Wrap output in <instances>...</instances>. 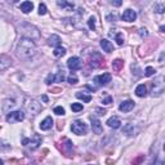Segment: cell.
<instances>
[{
    "label": "cell",
    "mask_w": 165,
    "mask_h": 165,
    "mask_svg": "<svg viewBox=\"0 0 165 165\" xmlns=\"http://www.w3.org/2000/svg\"><path fill=\"white\" fill-rule=\"evenodd\" d=\"M71 110L74 112H80V111H82V104L81 103H72L71 104Z\"/></svg>",
    "instance_id": "obj_29"
},
{
    "label": "cell",
    "mask_w": 165,
    "mask_h": 165,
    "mask_svg": "<svg viewBox=\"0 0 165 165\" xmlns=\"http://www.w3.org/2000/svg\"><path fill=\"white\" fill-rule=\"evenodd\" d=\"M29 147H30V150H36L40 146V143H41V138H40V135H38V134H35V141H30L29 142Z\"/></svg>",
    "instance_id": "obj_22"
},
{
    "label": "cell",
    "mask_w": 165,
    "mask_h": 165,
    "mask_svg": "<svg viewBox=\"0 0 165 165\" xmlns=\"http://www.w3.org/2000/svg\"><path fill=\"white\" fill-rule=\"evenodd\" d=\"M111 102H112V97H110V95L103 99V104H110Z\"/></svg>",
    "instance_id": "obj_41"
},
{
    "label": "cell",
    "mask_w": 165,
    "mask_h": 165,
    "mask_svg": "<svg viewBox=\"0 0 165 165\" xmlns=\"http://www.w3.org/2000/svg\"><path fill=\"white\" fill-rule=\"evenodd\" d=\"M88 25H89V29H90V30H94V29H95V18H94V17H90V18H89Z\"/></svg>",
    "instance_id": "obj_36"
},
{
    "label": "cell",
    "mask_w": 165,
    "mask_h": 165,
    "mask_svg": "<svg viewBox=\"0 0 165 165\" xmlns=\"http://www.w3.org/2000/svg\"><path fill=\"white\" fill-rule=\"evenodd\" d=\"M133 108H134V102L133 101H124V102L120 103V106H119V110L121 112H129Z\"/></svg>",
    "instance_id": "obj_15"
},
{
    "label": "cell",
    "mask_w": 165,
    "mask_h": 165,
    "mask_svg": "<svg viewBox=\"0 0 165 165\" xmlns=\"http://www.w3.org/2000/svg\"><path fill=\"white\" fill-rule=\"evenodd\" d=\"M94 82H95V86H101V85H107L110 81H111V75L110 74H103V75H101V76H95L94 77V80H93Z\"/></svg>",
    "instance_id": "obj_7"
},
{
    "label": "cell",
    "mask_w": 165,
    "mask_h": 165,
    "mask_svg": "<svg viewBox=\"0 0 165 165\" xmlns=\"http://www.w3.org/2000/svg\"><path fill=\"white\" fill-rule=\"evenodd\" d=\"M90 165H92V164H90Z\"/></svg>",
    "instance_id": "obj_46"
},
{
    "label": "cell",
    "mask_w": 165,
    "mask_h": 165,
    "mask_svg": "<svg viewBox=\"0 0 165 165\" xmlns=\"http://www.w3.org/2000/svg\"><path fill=\"white\" fill-rule=\"evenodd\" d=\"M56 81V75H53V74H49L48 76H47V79H45V82H47L48 85H50L52 82H54Z\"/></svg>",
    "instance_id": "obj_33"
},
{
    "label": "cell",
    "mask_w": 165,
    "mask_h": 165,
    "mask_svg": "<svg viewBox=\"0 0 165 165\" xmlns=\"http://www.w3.org/2000/svg\"><path fill=\"white\" fill-rule=\"evenodd\" d=\"M125 134H128V135H135V133L138 132V129L137 128H134V125L133 124H126L125 126H124V130H123Z\"/></svg>",
    "instance_id": "obj_19"
},
{
    "label": "cell",
    "mask_w": 165,
    "mask_h": 165,
    "mask_svg": "<svg viewBox=\"0 0 165 165\" xmlns=\"http://www.w3.org/2000/svg\"><path fill=\"white\" fill-rule=\"evenodd\" d=\"M143 161H145V155H138L137 157L133 159L132 164L133 165H142V163H143Z\"/></svg>",
    "instance_id": "obj_28"
},
{
    "label": "cell",
    "mask_w": 165,
    "mask_h": 165,
    "mask_svg": "<svg viewBox=\"0 0 165 165\" xmlns=\"http://www.w3.org/2000/svg\"><path fill=\"white\" fill-rule=\"evenodd\" d=\"M67 81L70 82L71 85H75V84H77V76L75 74H71L70 76L67 77Z\"/></svg>",
    "instance_id": "obj_30"
},
{
    "label": "cell",
    "mask_w": 165,
    "mask_h": 165,
    "mask_svg": "<svg viewBox=\"0 0 165 165\" xmlns=\"http://www.w3.org/2000/svg\"><path fill=\"white\" fill-rule=\"evenodd\" d=\"M27 110H29L30 114L33 115H38V114L41 111V104L35 99H31L29 103H27Z\"/></svg>",
    "instance_id": "obj_8"
},
{
    "label": "cell",
    "mask_w": 165,
    "mask_h": 165,
    "mask_svg": "<svg viewBox=\"0 0 165 165\" xmlns=\"http://www.w3.org/2000/svg\"><path fill=\"white\" fill-rule=\"evenodd\" d=\"M106 20H107L108 22H115V21H116V14H108V16L106 17Z\"/></svg>",
    "instance_id": "obj_40"
},
{
    "label": "cell",
    "mask_w": 165,
    "mask_h": 165,
    "mask_svg": "<svg viewBox=\"0 0 165 165\" xmlns=\"http://www.w3.org/2000/svg\"><path fill=\"white\" fill-rule=\"evenodd\" d=\"M76 98H79V99H82L84 102H90L92 101V95H89V94H85V93H82V92H77L76 93Z\"/></svg>",
    "instance_id": "obj_26"
},
{
    "label": "cell",
    "mask_w": 165,
    "mask_h": 165,
    "mask_svg": "<svg viewBox=\"0 0 165 165\" xmlns=\"http://www.w3.org/2000/svg\"><path fill=\"white\" fill-rule=\"evenodd\" d=\"M65 54H66V49L63 48V47H58V48L54 49V52H53V56H54V57H57V58L63 57Z\"/></svg>",
    "instance_id": "obj_27"
},
{
    "label": "cell",
    "mask_w": 165,
    "mask_h": 165,
    "mask_svg": "<svg viewBox=\"0 0 165 165\" xmlns=\"http://www.w3.org/2000/svg\"><path fill=\"white\" fill-rule=\"evenodd\" d=\"M135 18H137V13L133 11V9H126V11L123 13V21L133 22V21H135Z\"/></svg>",
    "instance_id": "obj_14"
},
{
    "label": "cell",
    "mask_w": 165,
    "mask_h": 165,
    "mask_svg": "<svg viewBox=\"0 0 165 165\" xmlns=\"http://www.w3.org/2000/svg\"><path fill=\"white\" fill-rule=\"evenodd\" d=\"M152 88H151V93H152L154 97H157V95H161L165 90V76L164 75H159L155 77V80L151 82Z\"/></svg>",
    "instance_id": "obj_3"
},
{
    "label": "cell",
    "mask_w": 165,
    "mask_h": 165,
    "mask_svg": "<svg viewBox=\"0 0 165 165\" xmlns=\"http://www.w3.org/2000/svg\"><path fill=\"white\" fill-rule=\"evenodd\" d=\"M52 125H53V119L50 116H48L40 123V129L41 130H49L50 128H52Z\"/></svg>",
    "instance_id": "obj_16"
},
{
    "label": "cell",
    "mask_w": 165,
    "mask_h": 165,
    "mask_svg": "<svg viewBox=\"0 0 165 165\" xmlns=\"http://www.w3.org/2000/svg\"><path fill=\"white\" fill-rule=\"evenodd\" d=\"M101 48L103 49V52L111 53L114 50V45L111 44V41H108L107 39H102L101 40Z\"/></svg>",
    "instance_id": "obj_18"
},
{
    "label": "cell",
    "mask_w": 165,
    "mask_h": 165,
    "mask_svg": "<svg viewBox=\"0 0 165 165\" xmlns=\"http://www.w3.org/2000/svg\"><path fill=\"white\" fill-rule=\"evenodd\" d=\"M107 125L110 128H114V129H119L120 125H121V121H120V119H119V117L112 116V117H110L107 120Z\"/></svg>",
    "instance_id": "obj_17"
},
{
    "label": "cell",
    "mask_w": 165,
    "mask_h": 165,
    "mask_svg": "<svg viewBox=\"0 0 165 165\" xmlns=\"http://www.w3.org/2000/svg\"><path fill=\"white\" fill-rule=\"evenodd\" d=\"M57 4L59 7H62V8H65L66 11H72V9L75 8V5H74V3H68V2H65V0H58L57 2Z\"/></svg>",
    "instance_id": "obj_23"
},
{
    "label": "cell",
    "mask_w": 165,
    "mask_h": 165,
    "mask_svg": "<svg viewBox=\"0 0 165 165\" xmlns=\"http://www.w3.org/2000/svg\"><path fill=\"white\" fill-rule=\"evenodd\" d=\"M52 92H53V93H56V94H58V93H61V92H62V89L61 88H53Z\"/></svg>",
    "instance_id": "obj_42"
},
{
    "label": "cell",
    "mask_w": 165,
    "mask_h": 165,
    "mask_svg": "<svg viewBox=\"0 0 165 165\" xmlns=\"http://www.w3.org/2000/svg\"><path fill=\"white\" fill-rule=\"evenodd\" d=\"M82 65V62H81V59L79 57H71L70 59L67 61V66L70 70L72 71H76V70H79V68L81 67Z\"/></svg>",
    "instance_id": "obj_9"
},
{
    "label": "cell",
    "mask_w": 165,
    "mask_h": 165,
    "mask_svg": "<svg viewBox=\"0 0 165 165\" xmlns=\"http://www.w3.org/2000/svg\"><path fill=\"white\" fill-rule=\"evenodd\" d=\"M164 150H165V145H164Z\"/></svg>",
    "instance_id": "obj_45"
},
{
    "label": "cell",
    "mask_w": 165,
    "mask_h": 165,
    "mask_svg": "<svg viewBox=\"0 0 165 165\" xmlns=\"http://www.w3.org/2000/svg\"><path fill=\"white\" fill-rule=\"evenodd\" d=\"M138 34H139L141 38H146V36L148 35V31L146 30V29H141V30L138 31Z\"/></svg>",
    "instance_id": "obj_39"
},
{
    "label": "cell",
    "mask_w": 165,
    "mask_h": 165,
    "mask_svg": "<svg viewBox=\"0 0 165 165\" xmlns=\"http://www.w3.org/2000/svg\"><path fill=\"white\" fill-rule=\"evenodd\" d=\"M115 39H116L117 45H123V44H124V35H123L121 33H117V34L115 35Z\"/></svg>",
    "instance_id": "obj_31"
},
{
    "label": "cell",
    "mask_w": 165,
    "mask_h": 165,
    "mask_svg": "<svg viewBox=\"0 0 165 165\" xmlns=\"http://www.w3.org/2000/svg\"><path fill=\"white\" fill-rule=\"evenodd\" d=\"M90 121H92V129H93V133H95V134H102L103 128H102V124H101V121L98 119L92 116Z\"/></svg>",
    "instance_id": "obj_11"
},
{
    "label": "cell",
    "mask_w": 165,
    "mask_h": 165,
    "mask_svg": "<svg viewBox=\"0 0 165 165\" xmlns=\"http://www.w3.org/2000/svg\"><path fill=\"white\" fill-rule=\"evenodd\" d=\"M11 65H12L11 57H8L7 54H2V56H0V70L5 71L8 67H11Z\"/></svg>",
    "instance_id": "obj_13"
},
{
    "label": "cell",
    "mask_w": 165,
    "mask_h": 165,
    "mask_svg": "<svg viewBox=\"0 0 165 165\" xmlns=\"http://www.w3.org/2000/svg\"><path fill=\"white\" fill-rule=\"evenodd\" d=\"M18 30H20V33L22 34V36L26 39H30V40H38L40 38V33L39 30L36 29L35 26L30 25V23H21L18 26Z\"/></svg>",
    "instance_id": "obj_2"
},
{
    "label": "cell",
    "mask_w": 165,
    "mask_h": 165,
    "mask_svg": "<svg viewBox=\"0 0 165 165\" xmlns=\"http://www.w3.org/2000/svg\"><path fill=\"white\" fill-rule=\"evenodd\" d=\"M111 4H112V5H116V7H120L121 2H120V0H117V2H111Z\"/></svg>",
    "instance_id": "obj_43"
},
{
    "label": "cell",
    "mask_w": 165,
    "mask_h": 165,
    "mask_svg": "<svg viewBox=\"0 0 165 165\" xmlns=\"http://www.w3.org/2000/svg\"><path fill=\"white\" fill-rule=\"evenodd\" d=\"M45 13H47V7H45L44 3H41L40 5H39V14L40 16H44Z\"/></svg>",
    "instance_id": "obj_35"
},
{
    "label": "cell",
    "mask_w": 165,
    "mask_h": 165,
    "mask_svg": "<svg viewBox=\"0 0 165 165\" xmlns=\"http://www.w3.org/2000/svg\"><path fill=\"white\" fill-rule=\"evenodd\" d=\"M14 99H12V98H7V99H4L3 101V103H2V111L4 114H8V112H11V110L14 107Z\"/></svg>",
    "instance_id": "obj_12"
},
{
    "label": "cell",
    "mask_w": 165,
    "mask_h": 165,
    "mask_svg": "<svg viewBox=\"0 0 165 165\" xmlns=\"http://www.w3.org/2000/svg\"><path fill=\"white\" fill-rule=\"evenodd\" d=\"M48 44L50 45V47L58 48L59 44H61V38H59L58 35H52V36H50V38L48 39Z\"/></svg>",
    "instance_id": "obj_20"
},
{
    "label": "cell",
    "mask_w": 165,
    "mask_h": 165,
    "mask_svg": "<svg viewBox=\"0 0 165 165\" xmlns=\"http://www.w3.org/2000/svg\"><path fill=\"white\" fill-rule=\"evenodd\" d=\"M154 74H155V68L154 67H151V66L146 67V76H152Z\"/></svg>",
    "instance_id": "obj_37"
},
{
    "label": "cell",
    "mask_w": 165,
    "mask_h": 165,
    "mask_svg": "<svg viewBox=\"0 0 165 165\" xmlns=\"http://www.w3.org/2000/svg\"><path fill=\"white\" fill-rule=\"evenodd\" d=\"M124 66V61L123 59H115V61L112 62V68H114V71L115 72H119L123 68Z\"/></svg>",
    "instance_id": "obj_25"
},
{
    "label": "cell",
    "mask_w": 165,
    "mask_h": 165,
    "mask_svg": "<svg viewBox=\"0 0 165 165\" xmlns=\"http://www.w3.org/2000/svg\"><path fill=\"white\" fill-rule=\"evenodd\" d=\"M154 9H155V12L156 13H164V11H165V7L163 5V4H155V7H154Z\"/></svg>",
    "instance_id": "obj_32"
},
{
    "label": "cell",
    "mask_w": 165,
    "mask_h": 165,
    "mask_svg": "<svg viewBox=\"0 0 165 165\" xmlns=\"http://www.w3.org/2000/svg\"><path fill=\"white\" fill-rule=\"evenodd\" d=\"M35 53H36V45L34 41L26 38H21L16 48V54L18 56V58L29 59L31 57H34Z\"/></svg>",
    "instance_id": "obj_1"
},
{
    "label": "cell",
    "mask_w": 165,
    "mask_h": 165,
    "mask_svg": "<svg viewBox=\"0 0 165 165\" xmlns=\"http://www.w3.org/2000/svg\"><path fill=\"white\" fill-rule=\"evenodd\" d=\"M63 80H65V75H63V71H62V72H59L58 75H56V81L62 82Z\"/></svg>",
    "instance_id": "obj_38"
},
{
    "label": "cell",
    "mask_w": 165,
    "mask_h": 165,
    "mask_svg": "<svg viewBox=\"0 0 165 165\" xmlns=\"http://www.w3.org/2000/svg\"><path fill=\"white\" fill-rule=\"evenodd\" d=\"M90 66L94 68L104 66V59L98 52H93V54L90 56Z\"/></svg>",
    "instance_id": "obj_5"
},
{
    "label": "cell",
    "mask_w": 165,
    "mask_h": 165,
    "mask_svg": "<svg viewBox=\"0 0 165 165\" xmlns=\"http://www.w3.org/2000/svg\"><path fill=\"white\" fill-rule=\"evenodd\" d=\"M34 9V4L31 2H23L21 4V11L25 13V14H27V13H30L31 11Z\"/></svg>",
    "instance_id": "obj_21"
},
{
    "label": "cell",
    "mask_w": 165,
    "mask_h": 165,
    "mask_svg": "<svg viewBox=\"0 0 165 165\" xmlns=\"http://www.w3.org/2000/svg\"><path fill=\"white\" fill-rule=\"evenodd\" d=\"M41 99H43L44 102H48V97H47V95H43V97H41Z\"/></svg>",
    "instance_id": "obj_44"
},
{
    "label": "cell",
    "mask_w": 165,
    "mask_h": 165,
    "mask_svg": "<svg viewBox=\"0 0 165 165\" xmlns=\"http://www.w3.org/2000/svg\"><path fill=\"white\" fill-rule=\"evenodd\" d=\"M146 93H147V88H146V85L141 84V85H138L135 88V94L138 95V97H145Z\"/></svg>",
    "instance_id": "obj_24"
},
{
    "label": "cell",
    "mask_w": 165,
    "mask_h": 165,
    "mask_svg": "<svg viewBox=\"0 0 165 165\" xmlns=\"http://www.w3.org/2000/svg\"><path fill=\"white\" fill-rule=\"evenodd\" d=\"M71 130L74 134L76 135H82L85 134L86 132H88V126H86V124L81 120H76L71 124Z\"/></svg>",
    "instance_id": "obj_4"
},
{
    "label": "cell",
    "mask_w": 165,
    "mask_h": 165,
    "mask_svg": "<svg viewBox=\"0 0 165 165\" xmlns=\"http://www.w3.org/2000/svg\"><path fill=\"white\" fill-rule=\"evenodd\" d=\"M54 114H56V115H58V116L65 115V108H63L62 106H58V107L54 108Z\"/></svg>",
    "instance_id": "obj_34"
},
{
    "label": "cell",
    "mask_w": 165,
    "mask_h": 165,
    "mask_svg": "<svg viewBox=\"0 0 165 165\" xmlns=\"http://www.w3.org/2000/svg\"><path fill=\"white\" fill-rule=\"evenodd\" d=\"M25 119V114L21 111H13L9 112L7 115V121L8 123H17V121H22Z\"/></svg>",
    "instance_id": "obj_6"
},
{
    "label": "cell",
    "mask_w": 165,
    "mask_h": 165,
    "mask_svg": "<svg viewBox=\"0 0 165 165\" xmlns=\"http://www.w3.org/2000/svg\"><path fill=\"white\" fill-rule=\"evenodd\" d=\"M61 151L66 155L67 157H71V156H72V142H71L70 139H67V138H66L65 142L62 143Z\"/></svg>",
    "instance_id": "obj_10"
}]
</instances>
